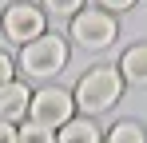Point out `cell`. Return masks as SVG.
<instances>
[{
	"mask_svg": "<svg viewBox=\"0 0 147 143\" xmlns=\"http://www.w3.org/2000/svg\"><path fill=\"white\" fill-rule=\"evenodd\" d=\"M119 72L115 68H92L80 84H76V103H80V111H88V115H99V111H107L115 99H119Z\"/></svg>",
	"mask_w": 147,
	"mask_h": 143,
	"instance_id": "6da1fadb",
	"label": "cell"
},
{
	"mask_svg": "<svg viewBox=\"0 0 147 143\" xmlns=\"http://www.w3.org/2000/svg\"><path fill=\"white\" fill-rule=\"evenodd\" d=\"M64 64H68V44H64L60 36H40V40L24 44V52H20V68H24V76H36V80L56 76Z\"/></svg>",
	"mask_w": 147,
	"mask_h": 143,
	"instance_id": "7a4b0ae2",
	"label": "cell"
},
{
	"mask_svg": "<svg viewBox=\"0 0 147 143\" xmlns=\"http://www.w3.org/2000/svg\"><path fill=\"white\" fill-rule=\"evenodd\" d=\"M72 111H76V99L68 92H60V88H44V92L32 95V103H28L32 123H40V127H48V131L64 127V123L72 119Z\"/></svg>",
	"mask_w": 147,
	"mask_h": 143,
	"instance_id": "3957f363",
	"label": "cell"
},
{
	"mask_svg": "<svg viewBox=\"0 0 147 143\" xmlns=\"http://www.w3.org/2000/svg\"><path fill=\"white\" fill-rule=\"evenodd\" d=\"M72 36L76 44H84L88 52H99L115 40V20L99 8H88V12H76L72 16Z\"/></svg>",
	"mask_w": 147,
	"mask_h": 143,
	"instance_id": "277c9868",
	"label": "cell"
},
{
	"mask_svg": "<svg viewBox=\"0 0 147 143\" xmlns=\"http://www.w3.org/2000/svg\"><path fill=\"white\" fill-rule=\"evenodd\" d=\"M4 36L12 44H20V48L40 40L44 36V12L36 4H8L4 8Z\"/></svg>",
	"mask_w": 147,
	"mask_h": 143,
	"instance_id": "5b68a950",
	"label": "cell"
},
{
	"mask_svg": "<svg viewBox=\"0 0 147 143\" xmlns=\"http://www.w3.org/2000/svg\"><path fill=\"white\" fill-rule=\"evenodd\" d=\"M28 103H32V92H28L24 84H8V88H0V123H24V111Z\"/></svg>",
	"mask_w": 147,
	"mask_h": 143,
	"instance_id": "8992f818",
	"label": "cell"
},
{
	"mask_svg": "<svg viewBox=\"0 0 147 143\" xmlns=\"http://www.w3.org/2000/svg\"><path fill=\"white\" fill-rule=\"evenodd\" d=\"M119 76L127 80V84H139V88H147V44H135L123 52L119 60Z\"/></svg>",
	"mask_w": 147,
	"mask_h": 143,
	"instance_id": "52a82bcc",
	"label": "cell"
},
{
	"mask_svg": "<svg viewBox=\"0 0 147 143\" xmlns=\"http://www.w3.org/2000/svg\"><path fill=\"white\" fill-rule=\"evenodd\" d=\"M56 143H99V131L92 119H68L60 127V139Z\"/></svg>",
	"mask_w": 147,
	"mask_h": 143,
	"instance_id": "ba28073f",
	"label": "cell"
},
{
	"mask_svg": "<svg viewBox=\"0 0 147 143\" xmlns=\"http://www.w3.org/2000/svg\"><path fill=\"white\" fill-rule=\"evenodd\" d=\"M107 143H147V135H143V127H139V123L123 119V123H115V127L107 131Z\"/></svg>",
	"mask_w": 147,
	"mask_h": 143,
	"instance_id": "9c48e42d",
	"label": "cell"
},
{
	"mask_svg": "<svg viewBox=\"0 0 147 143\" xmlns=\"http://www.w3.org/2000/svg\"><path fill=\"white\" fill-rule=\"evenodd\" d=\"M16 135H20V143H56V131L40 127V123H32V119H28V123L16 131Z\"/></svg>",
	"mask_w": 147,
	"mask_h": 143,
	"instance_id": "30bf717a",
	"label": "cell"
},
{
	"mask_svg": "<svg viewBox=\"0 0 147 143\" xmlns=\"http://www.w3.org/2000/svg\"><path fill=\"white\" fill-rule=\"evenodd\" d=\"M80 4H84V0H44V8H48L52 16H76Z\"/></svg>",
	"mask_w": 147,
	"mask_h": 143,
	"instance_id": "8fae6325",
	"label": "cell"
},
{
	"mask_svg": "<svg viewBox=\"0 0 147 143\" xmlns=\"http://www.w3.org/2000/svg\"><path fill=\"white\" fill-rule=\"evenodd\" d=\"M12 60H8V56H4V52H0V88H8V84H12Z\"/></svg>",
	"mask_w": 147,
	"mask_h": 143,
	"instance_id": "7c38bea8",
	"label": "cell"
},
{
	"mask_svg": "<svg viewBox=\"0 0 147 143\" xmlns=\"http://www.w3.org/2000/svg\"><path fill=\"white\" fill-rule=\"evenodd\" d=\"M0 143H20V135H16L12 123H0Z\"/></svg>",
	"mask_w": 147,
	"mask_h": 143,
	"instance_id": "4fadbf2b",
	"label": "cell"
},
{
	"mask_svg": "<svg viewBox=\"0 0 147 143\" xmlns=\"http://www.w3.org/2000/svg\"><path fill=\"white\" fill-rule=\"evenodd\" d=\"M99 4H103L107 12H123V8H131L135 0H99Z\"/></svg>",
	"mask_w": 147,
	"mask_h": 143,
	"instance_id": "5bb4252c",
	"label": "cell"
}]
</instances>
